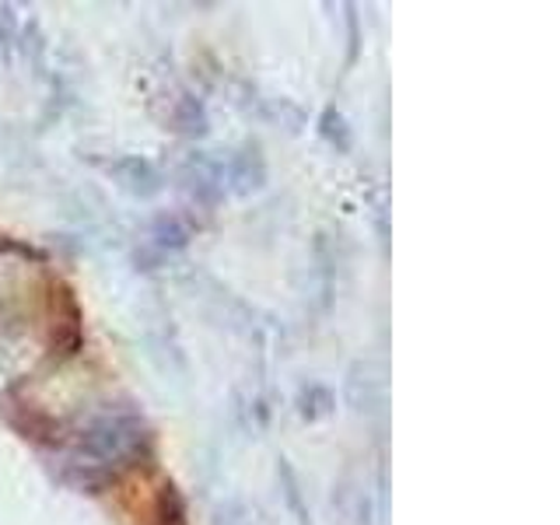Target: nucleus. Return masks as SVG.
Returning <instances> with one entry per match:
<instances>
[]
</instances>
